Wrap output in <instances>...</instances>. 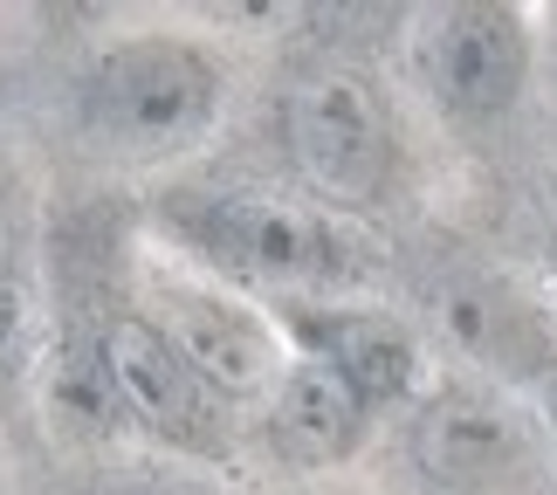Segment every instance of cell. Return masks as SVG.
<instances>
[{"instance_id": "cell-1", "label": "cell", "mask_w": 557, "mask_h": 495, "mask_svg": "<svg viewBox=\"0 0 557 495\" xmlns=\"http://www.w3.org/2000/svg\"><path fill=\"white\" fill-rule=\"evenodd\" d=\"M152 234L173 262L213 283L269 296V304H317L351 296L372 275V248L310 200H275L248 186H180L152 207Z\"/></svg>"}, {"instance_id": "cell-2", "label": "cell", "mask_w": 557, "mask_h": 495, "mask_svg": "<svg viewBox=\"0 0 557 495\" xmlns=\"http://www.w3.org/2000/svg\"><path fill=\"white\" fill-rule=\"evenodd\" d=\"M227 62L200 35L132 28L76 70V132L111 165H180L221 132Z\"/></svg>"}, {"instance_id": "cell-3", "label": "cell", "mask_w": 557, "mask_h": 495, "mask_svg": "<svg viewBox=\"0 0 557 495\" xmlns=\"http://www.w3.org/2000/svg\"><path fill=\"white\" fill-rule=\"evenodd\" d=\"M275 124H283V152L310 207L337 213V221H366V213L393 207L406 180V138L379 76L351 70V62L304 70L283 90Z\"/></svg>"}, {"instance_id": "cell-4", "label": "cell", "mask_w": 557, "mask_h": 495, "mask_svg": "<svg viewBox=\"0 0 557 495\" xmlns=\"http://www.w3.org/2000/svg\"><path fill=\"white\" fill-rule=\"evenodd\" d=\"M399 455L420 495H523L544 468V426L482 372L434 379L399 413Z\"/></svg>"}, {"instance_id": "cell-5", "label": "cell", "mask_w": 557, "mask_h": 495, "mask_svg": "<svg viewBox=\"0 0 557 495\" xmlns=\"http://www.w3.org/2000/svg\"><path fill=\"white\" fill-rule=\"evenodd\" d=\"M413 76L455 132H488L517 117L544 76L537 8L517 0H447L413 21Z\"/></svg>"}, {"instance_id": "cell-6", "label": "cell", "mask_w": 557, "mask_h": 495, "mask_svg": "<svg viewBox=\"0 0 557 495\" xmlns=\"http://www.w3.org/2000/svg\"><path fill=\"white\" fill-rule=\"evenodd\" d=\"M90 344H97L103 385H111V406L124 426H138L173 461H193V468L227 461L234 413L207 393V379L180 358V344L159 331V317L145 304H103L90 324Z\"/></svg>"}, {"instance_id": "cell-7", "label": "cell", "mask_w": 557, "mask_h": 495, "mask_svg": "<svg viewBox=\"0 0 557 495\" xmlns=\"http://www.w3.org/2000/svg\"><path fill=\"white\" fill-rule=\"evenodd\" d=\"M145 310L159 317V331L180 344V358L207 379V393L227 413H242V406L262 413V399L296 358L262 296H242L186 262H159L145 275Z\"/></svg>"}, {"instance_id": "cell-8", "label": "cell", "mask_w": 557, "mask_h": 495, "mask_svg": "<svg viewBox=\"0 0 557 495\" xmlns=\"http://www.w3.org/2000/svg\"><path fill=\"white\" fill-rule=\"evenodd\" d=\"M283 324L289 351L331 364L358 399L372 406V420L406 413L434 372H426V344L399 310L366 304V296H317V304H269Z\"/></svg>"}, {"instance_id": "cell-9", "label": "cell", "mask_w": 557, "mask_h": 495, "mask_svg": "<svg viewBox=\"0 0 557 495\" xmlns=\"http://www.w3.org/2000/svg\"><path fill=\"white\" fill-rule=\"evenodd\" d=\"M255 426H262L269 455L283 461L289 475H324V468H345V461L366 455V441H372L379 420H372V406L331 372V364H317V358L296 351L289 372L275 379V393L262 399Z\"/></svg>"}, {"instance_id": "cell-10", "label": "cell", "mask_w": 557, "mask_h": 495, "mask_svg": "<svg viewBox=\"0 0 557 495\" xmlns=\"http://www.w3.org/2000/svg\"><path fill=\"white\" fill-rule=\"evenodd\" d=\"M434 310H441V331L461 344V358H475L482 372H509L537 385L557 364V324H544L503 283H447Z\"/></svg>"}, {"instance_id": "cell-11", "label": "cell", "mask_w": 557, "mask_h": 495, "mask_svg": "<svg viewBox=\"0 0 557 495\" xmlns=\"http://www.w3.org/2000/svg\"><path fill=\"white\" fill-rule=\"evenodd\" d=\"M41 317H35V289L14 269V255H0V420H14L35 399L41 379Z\"/></svg>"}, {"instance_id": "cell-12", "label": "cell", "mask_w": 557, "mask_h": 495, "mask_svg": "<svg viewBox=\"0 0 557 495\" xmlns=\"http://www.w3.org/2000/svg\"><path fill=\"white\" fill-rule=\"evenodd\" d=\"M90 495H221V482L173 455H132V461L103 468Z\"/></svg>"}, {"instance_id": "cell-13", "label": "cell", "mask_w": 557, "mask_h": 495, "mask_svg": "<svg viewBox=\"0 0 557 495\" xmlns=\"http://www.w3.org/2000/svg\"><path fill=\"white\" fill-rule=\"evenodd\" d=\"M530 393H537V426H544V441L557 447V364H550L537 385H530Z\"/></svg>"}, {"instance_id": "cell-14", "label": "cell", "mask_w": 557, "mask_h": 495, "mask_svg": "<svg viewBox=\"0 0 557 495\" xmlns=\"http://www.w3.org/2000/svg\"><path fill=\"white\" fill-rule=\"evenodd\" d=\"M537 55H544V76L557 83V0L537 8Z\"/></svg>"}, {"instance_id": "cell-15", "label": "cell", "mask_w": 557, "mask_h": 495, "mask_svg": "<svg viewBox=\"0 0 557 495\" xmlns=\"http://www.w3.org/2000/svg\"><path fill=\"white\" fill-rule=\"evenodd\" d=\"M550 296H557V242H550Z\"/></svg>"}, {"instance_id": "cell-16", "label": "cell", "mask_w": 557, "mask_h": 495, "mask_svg": "<svg viewBox=\"0 0 557 495\" xmlns=\"http://www.w3.org/2000/svg\"><path fill=\"white\" fill-rule=\"evenodd\" d=\"M0 495H8V488H0Z\"/></svg>"}]
</instances>
